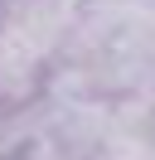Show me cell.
<instances>
[{"instance_id": "cell-1", "label": "cell", "mask_w": 155, "mask_h": 160, "mask_svg": "<svg viewBox=\"0 0 155 160\" xmlns=\"http://www.w3.org/2000/svg\"><path fill=\"white\" fill-rule=\"evenodd\" d=\"M0 5H5V0H0Z\"/></svg>"}]
</instances>
